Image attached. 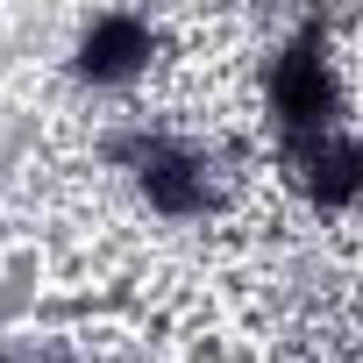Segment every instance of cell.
Instances as JSON below:
<instances>
[{"label": "cell", "mask_w": 363, "mask_h": 363, "mask_svg": "<svg viewBox=\"0 0 363 363\" xmlns=\"http://www.w3.org/2000/svg\"><path fill=\"white\" fill-rule=\"evenodd\" d=\"M157 50H164V36L150 15H93L72 43V72L93 93H128L157 72Z\"/></svg>", "instance_id": "cell-2"}, {"label": "cell", "mask_w": 363, "mask_h": 363, "mask_svg": "<svg viewBox=\"0 0 363 363\" xmlns=\"http://www.w3.org/2000/svg\"><path fill=\"white\" fill-rule=\"evenodd\" d=\"M257 93H264V128L278 135L285 157L328 143L349 128V79H342V57L328 50V29H292L285 43H271L264 72H257Z\"/></svg>", "instance_id": "cell-1"}]
</instances>
